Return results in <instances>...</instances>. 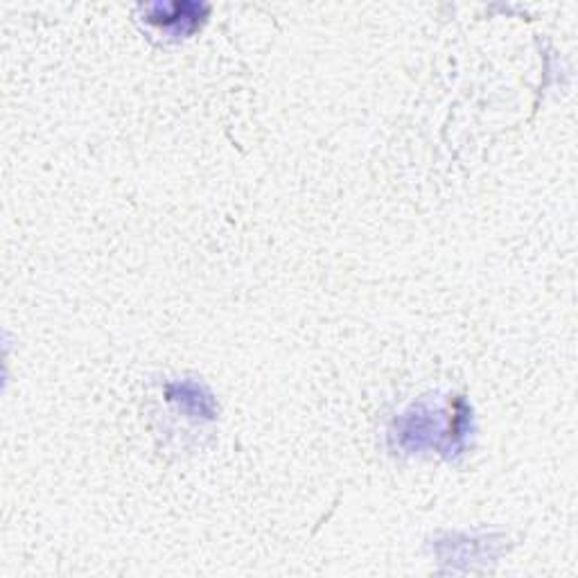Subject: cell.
Listing matches in <instances>:
<instances>
[{"instance_id": "cell-1", "label": "cell", "mask_w": 578, "mask_h": 578, "mask_svg": "<svg viewBox=\"0 0 578 578\" xmlns=\"http://www.w3.org/2000/svg\"><path fill=\"white\" fill-rule=\"evenodd\" d=\"M208 14L206 5L197 3H172V5H149L145 10V16L152 25L168 29L172 35H190L195 29L202 19Z\"/></svg>"}]
</instances>
